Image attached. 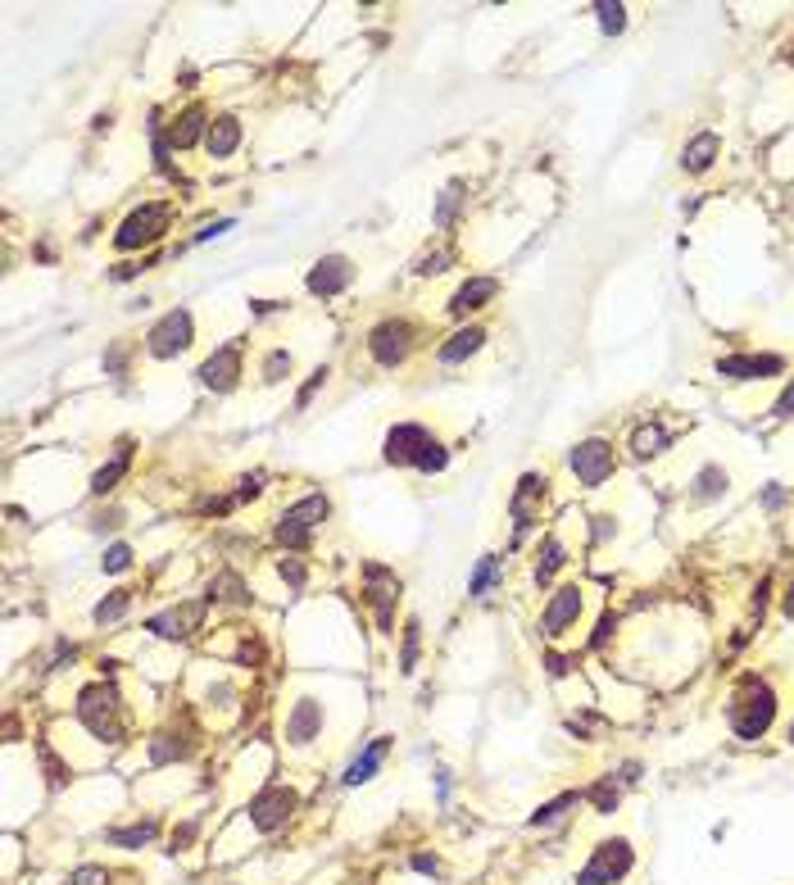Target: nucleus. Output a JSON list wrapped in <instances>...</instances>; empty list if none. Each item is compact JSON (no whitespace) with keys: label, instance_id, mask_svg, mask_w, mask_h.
Returning a JSON list of instances; mask_svg holds the SVG:
<instances>
[{"label":"nucleus","instance_id":"obj_1","mask_svg":"<svg viewBox=\"0 0 794 885\" xmlns=\"http://www.w3.org/2000/svg\"><path fill=\"white\" fill-rule=\"evenodd\" d=\"M726 718H731V731L740 740H763L776 718V690L763 677H745L740 690L731 695V713Z\"/></svg>","mask_w":794,"mask_h":885},{"label":"nucleus","instance_id":"obj_2","mask_svg":"<svg viewBox=\"0 0 794 885\" xmlns=\"http://www.w3.org/2000/svg\"><path fill=\"white\" fill-rule=\"evenodd\" d=\"M386 463H400V468H422V472H441L450 463V450L441 441H432V432L418 423H395L386 432Z\"/></svg>","mask_w":794,"mask_h":885},{"label":"nucleus","instance_id":"obj_3","mask_svg":"<svg viewBox=\"0 0 794 885\" xmlns=\"http://www.w3.org/2000/svg\"><path fill=\"white\" fill-rule=\"evenodd\" d=\"M636 867V849H631V840H604V845H595V854H590V863L577 872V885H618L622 876Z\"/></svg>","mask_w":794,"mask_h":885},{"label":"nucleus","instance_id":"obj_4","mask_svg":"<svg viewBox=\"0 0 794 885\" xmlns=\"http://www.w3.org/2000/svg\"><path fill=\"white\" fill-rule=\"evenodd\" d=\"M118 708H123L118 690H109V686H91V690H82V699H78V718L87 722V731H91L96 740H123V722H118Z\"/></svg>","mask_w":794,"mask_h":885},{"label":"nucleus","instance_id":"obj_5","mask_svg":"<svg viewBox=\"0 0 794 885\" xmlns=\"http://www.w3.org/2000/svg\"><path fill=\"white\" fill-rule=\"evenodd\" d=\"M191 341H196V318H191V309H168L146 332V354L150 359H173V354L191 350Z\"/></svg>","mask_w":794,"mask_h":885},{"label":"nucleus","instance_id":"obj_6","mask_svg":"<svg viewBox=\"0 0 794 885\" xmlns=\"http://www.w3.org/2000/svg\"><path fill=\"white\" fill-rule=\"evenodd\" d=\"M327 513H332V500H327V495H304V500H295L291 509L277 518V531H273V536L295 550V545H304L309 536H314L318 522H323Z\"/></svg>","mask_w":794,"mask_h":885},{"label":"nucleus","instance_id":"obj_7","mask_svg":"<svg viewBox=\"0 0 794 885\" xmlns=\"http://www.w3.org/2000/svg\"><path fill=\"white\" fill-rule=\"evenodd\" d=\"M168 232V205H141L132 209L114 232V250H146Z\"/></svg>","mask_w":794,"mask_h":885},{"label":"nucleus","instance_id":"obj_8","mask_svg":"<svg viewBox=\"0 0 794 885\" xmlns=\"http://www.w3.org/2000/svg\"><path fill=\"white\" fill-rule=\"evenodd\" d=\"M413 323L409 318H386V323H377L373 332H368V354H373V364L382 368H400L404 359H409L413 350Z\"/></svg>","mask_w":794,"mask_h":885},{"label":"nucleus","instance_id":"obj_9","mask_svg":"<svg viewBox=\"0 0 794 885\" xmlns=\"http://www.w3.org/2000/svg\"><path fill=\"white\" fill-rule=\"evenodd\" d=\"M295 808H300V795H295L291 786H268L250 799V822H255V831L268 836V831H282V826L291 822Z\"/></svg>","mask_w":794,"mask_h":885},{"label":"nucleus","instance_id":"obj_10","mask_svg":"<svg viewBox=\"0 0 794 885\" xmlns=\"http://www.w3.org/2000/svg\"><path fill=\"white\" fill-rule=\"evenodd\" d=\"M568 468L581 486H604L613 477V468H618V459H613V445L608 441H581L568 454Z\"/></svg>","mask_w":794,"mask_h":885},{"label":"nucleus","instance_id":"obj_11","mask_svg":"<svg viewBox=\"0 0 794 885\" xmlns=\"http://www.w3.org/2000/svg\"><path fill=\"white\" fill-rule=\"evenodd\" d=\"M785 368L781 354H726L717 359V377L726 382H763V377H776Z\"/></svg>","mask_w":794,"mask_h":885},{"label":"nucleus","instance_id":"obj_12","mask_svg":"<svg viewBox=\"0 0 794 885\" xmlns=\"http://www.w3.org/2000/svg\"><path fill=\"white\" fill-rule=\"evenodd\" d=\"M282 736H286V745H295V749L314 745V740L323 736V704H318V699H295L286 722H282Z\"/></svg>","mask_w":794,"mask_h":885},{"label":"nucleus","instance_id":"obj_13","mask_svg":"<svg viewBox=\"0 0 794 885\" xmlns=\"http://www.w3.org/2000/svg\"><path fill=\"white\" fill-rule=\"evenodd\" d=\"M196 377L209 386V391H232V386L241 382V345H236V341L218 345L205 364H200Z\"/></svg>","mask_w":794,"mask_h":885},{"label":"nucleus","instance_id":"obj_14","mask_svg":"<svg viewBox=\"0 0 794 885\" xmlns=\"http://www.w3.org/2000/svg\"><path fill=\"white\" fill-rule=\"evenodd\" d=\"M581 604H586V590H581V586H563V590H554V600H549L545 618H540V631H545V636H563V631H568L572 622H577Z\"/></svg>","mask_w":794,"mask_h":885},{"label":"nucleus","instance_id":"obj_15","mask_svg":"<svg viewBox=\"0 0 794 885\" xmlns=\"http://www.w3.org/2000/svg\"><path fill=\"white\" fill-rule=\"evenodd\" d=\"M354 282V264L345 255H323L309 268V291L314 295H341Z\"/></svg>","mask_w":794,"mask_h":885},{"label":"nucleus","instance_id":"obj_16","mask_svg":"<svg viewBox=\"0 0 794 885\" xmlns=\"http://www.w3.org/2000/svg\"><path fill=\"white\" fill-rule=\"evenodd\" d=\"M391 745L395 740L391 736H377V740H368V745L354 754V763L345 767V786H363V781H373L377 772H382V763H386V754H391Z\"/></svg>","mask_w":794,"mask_h":885},{"label":"nucleus","instance_id":"obj_17","mask_svg":"<svg viewBox=\"0 0 794 885\" xmlns=\"http://www.w3.org/2000/svg\"><path fill=\"white\" fill-rule=\"evenodd\" d=\"M500 295V282L495 277H472V282H463L459 291L450 295V314L454 318H468V314H477V309H486Z\"/></svg>","mask_w":794,"mask_h":885},{"label":"nucleus","instance_id":"obj_18","mask_svg":"<svg viewBox=\"0 0 794 885\" xmlns=\"http://www.w3.org/2000/svg\"><path fill=\"white\" fill-rule=\"evenodd\" d=\"M205 618V604H182V609H168V613H155L150 618V631L155 636H168V640H182L191 636V627Z\"/></svg>","mask_w":794,"mask_h":885},{"label":"nucleus","instance_id":"obj_19","mask_svg":"<svg viewBox=\"0 0 794 885\" xmlns=\"http://www.w3.org/2000/svg\"><path fill=\"white\" fill-rule=\"evenodd\" d=\"M236 146H241V118L223 114V118H214V123L205 128V150L214 159H227Z\"/></svg>","mask_w":794,"mask_h":885},{"label":"nucleus","instance_id":"obj_20","mask_svg":"<svg viewBox=\"0 0 794 885\" xmlns=\"http://www.w3.org/2000/svg\"><path fill=\"white\" fill-rule=\"evenodd\" d=\"M481 345H486V327H459V332L450 336V341L441 345V350H436V359H441V364H463V359H468V354H477Z\"/></svg>","mask_w":794,"mask_h":885},{"label":"nucleus","instance_id":"obj_21","mask_svg":"<svg viewBox=\"0 0 794 885\" xmlns=\"http://www.w3.org/2000/svg\"><path fill=\"white\" fill-rule=\"evenodd\" d=\"M717 155H722V141H717V132H699V137L690 141L686 150H681V168H686V173H708Z\"/></svg>","mask_w":794,"mask_h":885},{"label":"nucleus","instance_id":"obj_22","mask_svg":"<svg viewBox=\"0 0 794 885\" xmlns=\"http://www.w3.org/2000/svg\"><path fill=\"white\" fill-rule=\"evenodd\" d=\"M155 836H159V822H155V817H146V822H132V826L109 831V845H114V849H141V845H150Z\"/></svg>","mask_w":794,"mask_h":885},{"label":"nucleus","instance_id":"obj_23","mask_svg":"<svg viewBox=\"0 0 794 885\" xmlns=\"http://www.w3.org/2000/svg\"><path fill=\"white\" fill-rule=\"evenodd\" d=\"M726 495V472L717 468V463H708V468H699L695 477V491H690V500L695 504H708V500H722Z\"/></svg>","mask_w":794,"mask_h":885},{"label":"nucleus","instance_id":"obj_24","mask_svg":"<svg viewBox=\"0 0 794 885\" xmlns=\"http://www.w3.org/2000/svg\"><path fill=\"white\" fill-rule=\"evenodd\" d=\"M663 445H667V432L658 423L636 427V436H631V454L636 459H654V454H663Z\"/></svg>","mask_w":794,"mask_h":885},{"label":"nucleus","instance_id":"obj_25","mask_svg":"<svg viewBox=\"0 0 794 885\" xmlns=\"http://www.w3.org/2000/svg\"><path fill=\"white\" fill-rule=\"evenodd\" d=\"M577 804H581L577 790H568V795H559V799H549V804H540L536 813H531V826H554V822H563V817H568V808H577Z\"/></svg>","mask_w":794,"mask_h":885},{"label":"nucleus","instance_id":"obj_26","mask_svg":"<svg viewBox=\"0 0 794 885\" xmlns=\"http://www.w3.org/2000/svg\"><path fill=\"white\" fill-rule=\"evenodd\" d=\"M200 128H205V109H187V114L173 123V146L177 150H187L200 141Z\"/></svg>","mask_w":794,"mask_h":885},{"label":"nucleus","instance_id":"obj_27","mask_svg":"<svg viewBox=\"0 0 794 885\" xmlns=\"http://www.w3.org/2000/svg\"><path fill=\"white\" fill-rule=\"evenodd\" d=\"M191 754V740H182V736H159L155 745H150V758L155 763H177V758H187Z\"/></svg>","mask_w":794,"mask_h":885},{"label":"nucleus","instance_id":"obj_28","mask_svg":"<svg viewBox=\"0 0 794 885\" xmlns=\"http://www.w3.org/2000/svg\"><path fill=\"white\" fill-rule=\"evenodd\" d=\"M123 468H128V450H118L114 463H109V468H100L96 477H91V491H96V495H109V491H114V482L123 477Z\"/></svg>","mask_w":794,"mask_h":885},{"label":"nucleus","instance_id":"obj_29","mask_svg":"<svg viewBox=\"0 0 794 885\" xmlns=\"http://www.w3.org/2000/svg\"><path fill=\"white\" fill-rule=\"evenodd\" d=\"M559 568H563V545L554 541V536H549L545 550H540V559H536V581H549Z\"/></svg>","mask_w":794,"mask_h":885},{"label":"nucleus","instance_id":"obj_30","mask_svg":"<svg viewBox=\"0 0 794 885\" xmlns=\"http://www.w3.org/2000/svg\"><path fill=\"white\" fill-rule=\"evenodd\" d=\"M128 604H132V590H114L109 600H100V604H96V622L105 627V622L123 618V613H128Z\"/></svg>","mask_w":794,"mask_h":885},{"label":"nucleus","instance_id":"obj_31","mask_svg":"<svg viewBox=\"0 0 794 885\" xmlns=\"http://www.w3.org/2000/svg\"><path fill=\"white\" fill-rule=\"evenodd\" d=\"M586 799L595 804V813H613V808H618V786H613V777L595 781V786L586 790Z\"/></svg>","mask_w":794,"mask_h":885},{"label":"nucleus","instance_id":"obj_32","mask_svg":"<svg viewBox=\"0 0 794 885\" xmlns=\"http://www.w3.org/2000/svg\"><path fill=\"white\" fill-rule=\"evenodd\" d=\"M495 572H500V559L486 554V559L477 563V572H472V581H468V595H486V586L495 581Z\"/></svg>","mask_w":794,"mask_h":885},{"label":"nucleus","instance_id":"obj_33","mask_svg":"<svg viewBox=\"0 0 794 885\" xmlns=\"http://www.w3.org/2000/svg\"><path fill=\"white\" fill-rule=\"evenodd\" d=\"M286 373H291V354H286V350H273L264 359V368H259V377H264V382H282Z\"/></svg>","mask_w":794,"mask_h":885},{"label":"nucleus","instance_id":"obj_34","mask_svg":"<svg viewBox=\"0 0 794 885\" xmlns=\"http://www.w3.org/2000/svg\"><path fill=\"white\" fill-rule=\"evenodd\" d=\"M100 568L105 572H128L132 568V545H109L105 559H100Z\"/></svg>","mask_w":794,"mask_h":885},{"label":"nucleus","instance_id":"obj_35","mask_svg":"<svg viewBox=\"0 0 794 885\" xmlns=\"http://www.w3.org/2000/svg\"><path fill=\"white\" fill-rule=\"evenodd\" d=\"M595 14H599V28H604V32H622V28H627V10H622V5H595Z\"/></svg>","mask_w":794,"mask_h":885},{"label":"nucleus","instance_id":"obj_36","mask_svg":"<svg viewBox=\"0 0 794 885\" xmlns=\"http://www.w3.org/2000/svg\"><path fill=\"white\" fill-rule=\"evenodd\" d=\"M114 876L105 872V867H78V872L69 876V885H109Z\"/></svg>","mask_w":794,"mask_h":885},{"label":"nucleus","instance_id":"obj_37","mask_svg":"<svg viewBox=\"0 0 794 885\" xmlns=\"http://www.w3.org/2000/svg\"><path fill=\"white\" fill-rule=\"evenodd\" d=\"M196 831H200V822H196V817H191V822H182V826H177V831H173V854H182V849H187L191 840H196Z\"/></svg>","mask_w":794,"mask_h":885},{"label":"nucleus","instance_id":"obj_38","mask_svg":"<svg viewBox=\"0 0 794 885\" xmlns=\"http://www.w3.org/2000/svg\"><path fill=\"white\" fill-rule=\"evenodd\" d=\"M123 364H128V345L118 341V345H114V350H109V354H105V373H123Z\"/></svg>","mask_w":794,"mask_h":885},{"label":"nucleus","instance_id":"obj_39","mask_svg":"<svg viewBox=\"0 0 794 885\" xmlns=\"http://www.w3.org/2000/svg\"><path fill=\"white\" fill-rule=\"evenodd\" d=\"M776 418H794V382L781 391V400H776Z\"/></svg>","mask_w":794,"mask_h":885},{"label":"nucleus","instance_id":"obj_40","mask_svg":"<svg viewBox=\"0 0 794 885\" xmlns=\"http://www.w3.org/2000/svg\"><path fill=\"white\" fill-rule=\"evenodd\" d=\"M282 577H286V581H291V586H295V590H300V586H304V568H300V563H295V559H286V563H282Z\"/></svg>","mask_w":794,"mask_h":885},{"label":"nucleus","instance_id":"obj_41","mask_svg":"<svg viewBox=\"0 0 794 885\" xmlns=\"http://www.w3.org/2000/svg\"><path fill=\"white\" fill-rule=\"evenodd\" d=\"M445 264H450V255H427L418 264V273H445Z\"/></svg>","mask_w":794,"mask_h":885},{"label":"nucleus","instance_id":"obj_42","mask_svg":"<svg viewBox=\"0 0 794 885\" xmlns=\"http://www.w3.org/2000/svg\"><path fill=\"white\" fill-rule=\"evenodd\" d=\"M413 867H418V872H441V858H432V854H413Z\"/></svg>","mask_w":794,"mask_h":885},{"label":"nucleus","instance_id":"obj_43","mask_svg":"<svg viewBox=\"0 0 794 885\" xmlns=\"http://www.w3.org/2000/svg\"><path fill=\"white\" fill-rule=\"evenodd\" d=\"M781 609H785V618H794V581H790V590H785V600H781Z\"/></svg>","mask_w":794,"mask_h":885}]
</instances>
